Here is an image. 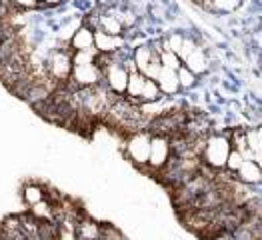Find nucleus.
Returning a JSON list of instances; mask_svg holds the SVG:
<instances>
[{
	"mask_svg": "<svg viewBox=\"0 0 262 240\" xmlns=\"http://www.w3.org/2000/svg\"><path fill=\"white\" fill-rule=\"evenodd\" d=\"M230 152H232L230 132H212L206 138V146H204V152H202V162H204V166H208L214 172L224 170Z\"/></svg>",
	"mask_w": 262,
	"mask_h": 240,
	"instance_id": "f257e3e1",
	"label": "nucleus"
},
{
	"mask_svg": "<svg viewBox=\"0 0 262 240\" xmlns=\"http://www.w3.org/2000/svg\"><path fill=\"white\" fill-rule=\"evenodd\" d=\"M150 144H152V132L138 130L132 132L124 140V156L126 160L140 170H148L150 160Z\"/></svg>",
	"mask_w": 262,
	"mask_h": 240,
	"instance_id": "f03ea898",
	"label": "nucleus"
},
{
	"mask_svg": "<svg viewBox=\"0 0 262 240\" xmlns=\"http://www.w3.org/2000/svg\"><path fill=\"white\" fill-rule=\"evenodd\" d=\"M120 52H122V50H120ZM120 52L114 54L112 62H110L102 72H104V84H106V88H108L110 92L124 96V94H126V88H128L130 72H128V68L122 62L124 58L120 56ZM126 58H128V56H126Z\"/></svg>",
	"mask_w": 262,
	"mask_h": 240,
	"instance_id": "7ed1b4c3",
	"label": "nucleus"
},
{
	"mask_svg": "<svg viewBox=\"0 0 262 240\" xmlns=\"http://www.w3.org/2000/svg\"><path fill=\"white\" fill-rule=\"evenodd\" d=\"M72 50L64 48V50H54L48 60H46V72L52 80H56L58 84H66L72 76L74 70V62H72Z\"/></svg>",
	"mask_w": 262,
	"mask_h": 240,
	"instance_id": "20e7f679",
	"label": "nucleus"
},
{
	"mask_svg": "<svg viewBox=\"0 0 262 240\" xmlns=\"http://www.w3.org/2000/svg\"><path fill=\"white\" fill-rule=\"evenodd\" d=\"M172 142H170V136H164V134H152V144H150V160H148V170L146 172H152V174H160L168 162L172 160Z\"/></svg>",
	"mask_w": 262,
	"mask_h": 240,
	"instance_id": "39448f33",
	"label": "nucleus"
},
{
	"mask_svg": "<svg viewBox=\"0 0 262 240\" xmlns=\"http://www.w3.org/2000/svg\"><path fill=\"white\" fill-rule=\"evenodd\" d=\"M104 82V72L100 70L98 64H86V66H74L70 80L66 82L72 90L80 88H94Z\"/></svg>",
	"mask_w": 262,
	"mask_h": 240,
	"instance_id": "423d86ee",
	"label": "nucleus"
},
{
	"mask_svg": "<svg viewBox=\"0 0 262 240\" xmlns=\"http://www.w3.org/2000/svg\"><path fill=\"white\" fill-rule=\"evenodd\" d=\"M94 48L100 54H116L126 48V38L124 36H112L104 30H96L94 34Z\"/></svg>",
	"mask_w": 262,
	"mask_h": 240,
	"instance_id": "0eeeda50",
	"label": "nucleus"
},
{
	"mask_svg": "<svg viewBox=\"0 0 262 240\" xmlns=\"http://www.w3.org/2000/svg\"><path fill=\"white\" fill-rule=\"evenodd\" d=\"M102 222H98L92 216H82L74 226V236L76 240H100L102 236Z\"/></svg>",
	"mask_w": 262,
	"mask_h": 240,
	"instance_id": "6e6552de",
	"label": "nucleus"
},
{
	"mask_svg": "<svg viewBox=\"0 0 262 240\" xmlns=\"http://www.w3.org/2000/svg\"><path fill=\"white\" fill-rule=\"evenodd\" d=\"M156 58H160V52L154 48V44H140L132 50V60L138 68V72H144L148 64H152Z\"/></svg>",
	"mask_w": 262,
	"mask_h": 240,
	"instance_id": "1a4fd4ad",
	"label": "nucleus"
},
{
	"mask_svg": "<svg viewBox=\"0 0 262 240\" xmlns=\"http://www.w3.org/2000/svg\"><path fill=\"white\" fill-rule=\"evenodd\" d=\"M236 178L246 186H258L262 184V166L256 160H244L241 170L236 172Z\"/></svg>",
	"mask_w": 262,
	"mask_h": 240,
	"instance_id": "9d476101",
	"label": "nucleus"
},
{
	"mask_svg": "<svg viewBox=\"0 0 262 240\" xmlns=\"http://www.w3.org/2000/svg\"><path fill=\"white\" fill-rule=\"evenodd\" d=\"M156 82H158V88L164 96H174V94H178V90H182L180 82H178V70H172V68L162 66V72L158 74Z\"/></svg>",
	"mask_w": 262,
	"mask_h": 240,
	"instance_id": "9b49d317",
	"label": "nucleus"
},
{
	"mask_svg": "<svg viewBox=\"0 0 262 240\" xmlns=\"http://www.w3.org/2000/svg\"><path fill=\"white\" fill-rule=\"evenodd\" d=\"M94 34H96V30H92L90 26L86 24H82L76 32H74V36H72V40H70V50L72 52H80V50H92L94 48Z\"/></svg>",
	"mask_w": 262,
	"mask_h": 240,
	"instance_id": "f8f14e48",
	"label": "nucleus"
},
{
	"mask_svg": "<svg viewBox=\"0 0 262 240\" xmlns=\"http://www.w3.org/2000/svg\"><path fill=\"white\" fill-rule=\"evenodd\" d=\"M184 66L186 68H190L196 76L200 74H204V72H208L210 70V58H208V52L198 44V48L184 60Z\"/></svg>",
	"mask_w": 262,
	"mask_h": 240,
	"instance_id": "ddd939ff",
	"label": "nucleus"
},
{
	"mask_svg": "<svg viewBox=\"0 0 262 240\" xmlns=\"http://www.w3.org/2000/svg\"><path fill=\"white\" fill-rule=\"evenodd\" d=\"M20 197L26 206H34V204L46 200V188H44L42 184H38V182H26L22 186Z\"/></svg>",
	"mask_w": 262,
	"mask_h": 240,
	"instance_id": "4468645a",
	"label": "nucleus"
},
{
	"mask_svg": "<svg viewBox=\"0 0 262 240\" xmlns=\"http://www.w3.org/2000/svg\"><path fill=\"white\" fill-rule=\"evenodd\" d=\"M24 48H26V46L22 44V40L18 36H10L8 40H4V42L0 44V68L6 64L12 56L24 52Z\"/></svg>",
	"mask_w": 262,
	"mask_h": 240,
	"instance_id": "2eb2a0df",
	"label": "nucleus"
},
{
	"mask_svg": "<svg viewBox=\"0 0 262 240\" xmlns=\"http://www.w3.org/2000/svg\"><path fill=\"white\" fill-rule=\"evenodd\" d=\"M146 76L142 72H130V78H128V88H126V96L130 98L132 102L140 104V96H142V90H144V84H146Z\"/></svg>",
	"mask_w": 262,
	"mask_h": 240,
	"instance_id": "dca6fc26",
	"label": "nucleus"
},
{
	"mask_svg": "<svg viewBox=\"0 0 262 240\" xmlns=\"http://www.w3.org/2000/svg\"><path fill=\"white\" fill-rule=\"evenodd\" d=\"M98 30H104L112 36H124V26L118 20L112 12L108 14H100V22H98Z\"/></svg>",
	"mask_w": 262,
	"mask_h": 240,
	"instance_id": "f3484780",
	"label": "nucleus"
},
{
	"mask_svg": "<svg viewBox=\"0 0 262 240\" xmlns=\"http://www.w3.org/2000/svg\"><path fill=\"white\" fill-rule=\"evenodd\" d=\"M28 212L38 220H56V204H52L50 200H42V202L30 206Z\"/></svg>",
	"mask_w": 262,
	"mask_h": 240,
	"instance_id": "a211bd4d",
	"label": "nucleus"
},
{
	"mask_svg": "<svg viewBox=\"0 0 262 240\" xmlns=\"http://www.w3.org/2000/svg\"><path fill=\"white\" fill-rule=\"evenodd\" d=\"M164 98V94L160 92V88H158V82L156 80H146V84H144V90H142V96H140V104H150V102H158V100H162Z\"/></svg>",
	"mask_w": 262,
	"mask_h": 240,
	"instance_id": "6ab92c4d",
	"label": "nucleus"
},
{
	"mask_svg": "<svg viewBox=\"0 0 262 240\" xmlns=\"http://www.w3.org/2000/svg\"><path fill=\"white\" fill-rule=\"evenodd\" d=\"M98 50L92 48V50H80V52H74L72 54V62L74 66H86V64H96V58H98Z\"/></svg>",
	"mask_w": 262,
	"mask_h": 240,
	"instance_id": "aec40b11",
	"label": "nucleus"
},
{
	"mask_svg": "<svg viewBox=\"0 0 262 240\" xmlns=\"http://www.w3.org/2000/svg\"><path fill=\"white\" fill-rule=\"evenodd\" d=\"M178 82H180L182 90H190V88H194L198 84V76L190 68H186V66L182 64V68L178 70Z\"/></svg>",
	"mask_w": 262,
	"mask_h": 240,
	"instance_id": "412c9836",
	"label": "nucleus"
},
{
	"mask_svg": "<svg viewBox=\"0 0 262 240\" xmlns=\"http://www.w3.org/2000/svg\"><path fill=\"white\" fill-rule=\"evenodd\" d=\"M160 62H162L164 68H172V70H180L182 64H184L180 60V56L176 52H172V50H162L160 52Z\"/></svg>",
	"mask_w": 262,
	"mask_h": 240,
	"instance_id": "4be33fe9",
	"label": "nucleus"
},
{
	"mask_svg": "<svg viewBox=\"0 0 262 240\" xmlns=\"http://www.w3.org/2000/svg\"><path fill=\"white\" fill-rule=\"evenodd\" d=\"M246 158L242 156L238 150H234L232 148V152H230V156H228V162H226V170L228 172H232V174H236L238 170H241V166H242V162H244Z\"/></svg>",
	"mask_w": 262,
	"mask_h": 240,
	"instance_id": "5701e85b",
	"label": "nucleus"
},
{
	"mask_svg": "<svg viewBox=\"0 0 262 240\" xmlns=\"http://www.w3.org/2000/svg\"><path fill=\"white\" fill-rule=\"evenodd\" d=\"M100 240H126V236H124V234H122L114 224H106V222H104Z\"/></svg>",
	"mask_w": 262,
	"mask_h": 240,
	"instance_id": "b1692460",
	"label": "nucleus"
},
{
	"mask_svg": "<svg viewBox=\"0 0 262 240\" xmlns=\"http://www.w3.org/2000/svg\"><path fill=\"white\" fill-rule=\"evenodd\" d=\"M238 4H241V0H212L214 10H222V12H232Z\"/></svg>",
	"mask_w": 262,
	"mask_h": 240,
	"instance_id": "393cba45",
	"label": "nucleus"
},
{
	"mask_svg": "<svg viewBox=\"0 0 262 240\" xmlns=\"http://www.w3.org/2000/svg\"><path fill=\"white\" fill-rule=\"evenodd\" d=\"M10 36H14V28L8 24V20L0 18V44L4 42V40H8Z\"/></svg>",
	"mask_w": 262,
	"mask_h": 240,
	"instance_id": "a878e982",
	"label": "nucleus"
},
{
	"mask_svg": "<svg viewBox=\"0 0 262 240\" xmlns=\"http://www.w3.org/2000/svg\"><path fill=\"white\" fill-rule=\"evenodd\" d=\"M12 6L22 8V10H28V8H38L40 6V0H10Z\"/></svg>",
	"mask_w": 262,
	"mask_h": 240,
	"instance_id": "bb28decb",
	"label": "nucleus"
},
{
	"mask_svg": "<svg viewBox=\"0 0 262 240\" xmlns=\"http://www.w3.org/2000/svg\"><path fill=\"white\" fill-rule=\"evenodd\" d=\"M60 0H40V4H46V6H56Z\"/></svg>",
	"mask_w": 262,
	"mask_h": 240,
	"instance_id": "cd10ccee",
	"label": "nucleus"
},
{
	"mask_svg": "<svg viewBox=\"0 0 262 240\" xmlns=\"http://www.w3.org/2000/svg\"><path fill=\"white\" fill-rule=\"evenodd\" d=\"M254 38H256V44L262 48V32H256V34H254Z\"/></svg>",
	"mask_w": 262,
	"mask_h": 240,
	"instance_id": "c85d7f7f",
	"label": "nucleus"
},
{
	"mask_svg": "<svg viewBox=\"0 0 262 240\" xmlns=\"http://www.w3.org/2000/svg\"><path fill=\"white\" fill-rule=\"evenodd\" d=\"M256 132H258V140H260V146H262V124L256 128Z\"/></svg>",
	"mask_w": 262,
	"mask_h": 240,
	"instance_id": "c756f323",
	"label": "nucleus"
},
{
	"mask_svg": "<svg viewBox=\"0 0 262 240\" xmlns=\"http://www.w3.org/2000/svg\"><path fill=\"white\" fill-rule=\"evenodd\" d=\"M2 14H4V0H0V18H2Z\"/></svg>",
	"mask_w": 262,
	"mask_h": 240,
	"instance_id": "7c9ffc66",
	"label": "nucleus"
}]
</instances>
